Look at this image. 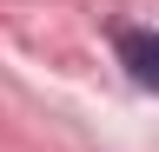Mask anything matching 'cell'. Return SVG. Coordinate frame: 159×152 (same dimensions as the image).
<instances>
[{"mask_svg": "<svg viewBox=\"0 0 159 152\" xmlns=\"http://www.w3.org/2000/svg\"><path fill=\"white\" fill-rule=\"evenodd\" d=\"M119 60H126V73H133L139 86H152V93H159V33H146V27L119 33Z\"/></svg>", "mask_w": 159, "mask_h": 152, "instance_id": "1", "label": "cell"}]
</instances>
